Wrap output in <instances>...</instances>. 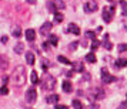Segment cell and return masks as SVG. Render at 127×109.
Segmentation results:
<instances>
[{
  "label": "cell",
  "instance_id": "obj_1",
  "mask_svg": "<svg viewBox=\"0 0 127 109\" xmlns=\"http://www.w3.org/2000/svg\"><path fill=\"white\" fill-rule=\"evenodd\" d=\"M12 81L16 86L24 85V82H26V68H24L23 65H17L14 68L13 75H12Z\"/></svg>",
  "mask_w": 127,
  "mask_h": 109
},
{
  "label": "cell",
  "instance_id": "obj_7",
  "mask_svg": "<svg viewBox=\"0 0 127 109\" xmlns=\"http://www.w3.org/2000/svg\"><path fill=\"white\" fill-rule=\"evenodd\" d=\"M83 9H84L86 13H93V12L97 10V3L96 1H87V3H84Z\"/></svg>",
  "mask_w": 127,
  "mask_h": 109
},
{
  "label": "cell",
  "instance_id": "obj_12",
  "mask_svg": "<svg viewBox=\"0 0 127 109\" xmlns=\"http://www.w3.org/2000/svg\"><path fill=\"white\" fill-rule=\"evenodd\" d=\"M24 35H26V40H27V41H34V38H36V31H34L33 29H29V30H26Z\"/></svg>",
  "mask_w": 127,
  "mask_h": 109
},
{
  "label": "cell",
  "instance_id": "obj_18",
  "mask_svg": "<svg viewBox=\"0 0 127 109\" xmlns=\"http://www.w3.org/2000/svg\"><path fill=\"white\" fill-rule=\"evenodd\" d=\"M30 79H32V84H33V85H36V84H39V82H40V81H39V75H37L36 71H32Z\"/></svg>",
  "mask_w": 127,
  "mask_h": 109
},
{
  "label": "cell",
  "instance_id": "obj_2",
  "mask_svg": "<svg viewBox=\"0 0 127 109\" xmlns=\"http://www.w3.org/2000/svg\"><path fill=\"white\" fill-rule=\"evenodd\" d=\"M40 84H41V88H43L44 91H53V89L56 88V78H54L52 74L46 72Z\"/></svg>",
  "mask_w": 127,
  "mask_h": 109
},
{
  "label": "cell",
  "instance_id": "obj_36",
  "mask_svg": "<svg viewBox=\"0 0 127 109\" xmlns=\"http://www.w3.org/2000/svg\"><path fill=\"white\" fill-rule=\"evenodd\" d=\"M54 109H67V106H66V105H56Z\"/></svg>",
  "mask_w": 127,
  "mask_h": 109
},
{
  "label": "cell",
  "instance_id": "obj_14",
  "mask_svg": "<svg viewBox=\"0 0 127 109\" xmlns=\"http://www.w3.org/2000/svg\"><path fill=\"white\" fill-rule=\"evenodd\" d=\"M71 65H73V71H77V72H81V74L84 72V65H83L80 61H77V62H73Z\"/></svg>",
  "mask_w": 127,
  "mask_h": 109
},
{
  "label": "cell",
  "instance_id": "obj_35",
  "mask_svg": "<svg viewBox=\"0 0 127 109\" xmlns=\"http://www.w3.org/2000/svg\"><path fill=\"white\" fill-rule=\"evenodd\" d=\"M87 109H98V105L97 103H92V105H89V108Z\"/></svg>",
  "mask_w": 127,
  "mask_h": 109
},
{
  "label": "cell",
  "instance_id": "obj_27",
  "mask_svg": "<svg viewBox=\"0 0 127 109\" xmlns=\"http://www.w3.org/2000/svg\"><path fill=\"white\" fill-rule=\"evenodd\" d=\"M54 4H56V7H57V10H63L64 7H66V4H64L62 0H54Z\"/></svg>",
  "mask_w": 127,
  "mask_h": 109
},
{
  "label": "cell",
  "instance_id": "obj_39",
  "mask_svg": "<svg viewBox=\"0 0 127 109\" xmlns=\"http://www.w3.org/2000/svg\"><path fill=\"white\" fill-rule=\"evenodd\" d=\"M1 41H3L4 44H6V43H7V37H6V35H3V37H1Z\"/></svg>",
  "mask_w": 127,
  "mask_h": 109
},
{
  "label": "cell",
  "instance_id": "obj_4",
  "mask_svg": "<svg viewBox=\"0 0 127 109\" xmlns=\"http://www.w3.org/2000/svg\"><path fill=\"white\" fill-rule=\"evenodd\" d=\"M104 91L101 88H92L90 89V96L94 99V101H100V99H103L104 98Z\"/></svg>",
  "mask_w": 127,
  "mask_h": 109
},
{
  "label": "cell",
  "instance_id": "obj_11",
  "mask_svg": "<svg viewBox=\"0 0 127 109\" xmlns=\"http://www.w3.org/2000/svg\"><path fill=\"white\" fill-rule=\"evenodd\" d=\"M0 68H1V71H6L9 68V60L6 55H0Z\"/></svg>",
  "mask_w": 127,
  "mask_h": 109
},
{
  "label": "cell",
  "instance_id": "obj_10",
  "mask_svg": "<svg viewBox=\"0 0 127 109\" xmlns=\"http://www.w3.org/2000/svg\"><path fill=\"white\" fill-rule=\"evenodd\" d=\"M52 27H53V24L50 23V21H46V23L43 24L40 27V34H43V35H46L50 30H52Z\"/></svg>",
  "mask_w": 127,
  "mask_h": 109
},
{
  "label": "cell",
  "instance_id": "obj_28",
  "mask_svg": "<svg viewBox=\"0 0 127 109\" xmlns=\"http://www.w3.org/2000/svg\"><path fill=\"white\" fill-rule=\"evenodd\" d=\"M0 93H1V95H7V93H9V88H7V85H3L1 88H0Z\"/></svg>",
  "mask_w": 127,
  "mask_h": 109
},
{
  "label": "cell",
  "instance_id": "obj_29",
  "mask_svg": "<svg viewBox=\"0 0 127 109\" xmlns=\"http://www.w3.org/2000/svg\"><path fill=\"white\" fill-rule=\"evenodd\" d=\"M98 46H100V43H98V41L94 38V40H93V43H92V50H93V51H94V50H97Z\"/></svg>",
  "mask_w": 127,
  "mask_h": 109
},
{
  "label": "cell",
  "instance_id": "obj_41",
  "mask_svg": "<svg viewBox=\"0 0 127 109\" xmlns=\"http://www.w3.org/2000/svg\"><path fill=\"white\" fill-rule=\"evenodd\" d=\"M66 75H67V77H71V75H73V71H67V72H66Z\"/></svg>",
  "mask_w": 127,
  "mask_h": 109
},
{
  "label": "cell",
  "instance_id": "obj_37",
  "mask_svg": "<svg viewBox=\"0 0 127 109\" xmlns=\"http://www.w3.org/2000/svg\"><path fill=\"white\" fill-rule=\"evenodd\" d=\"M41 65H43V68H44V69H47V68H49V61H47V62H46V61H43Z\"/></svg>",
  "mask_w": 127,
  "mask_h": 109
},
{
  "label": "cell",
  "instance_id": "obj_20",
  "mask_svg": "<svg viewBox=\"0 0 127 109\" xmlns=\"http://www.w3.org/2000/svg\"><path fill=\"white\" fill-rule=\"evenodd\" d=\"M84 60H86L87 62H92V64H94L96 61H97V60H96V55H94L93 52H89L86 57H84Z\"/></svg>",
  "mask_w": 127,
  "mask_h": 109
},
{
  "label": "cell",
  "instance_id": "obj_38",
  "mask_svg": "<svg viewBox=\"0 0 127 109\" xmlns=\"http://www.w3.org/2000/svg\"><path fill=\"white\" fill-rule=\"evenodd\" d=\"M7 81H9V77H4L3 78V85H7Z\"/></svg>",
  "mask_w": 127,
  "mask_h": 109
},
{
  "label": "cell",
  "instance_id": "obj_16",
  "mask_svg": "<svg viewBox=\"0 0 127 109\" xmlns=\"http://www.w3.org/2000/svg\"><path fill=\"white\" fill-rule=\"evenodd\" d=\"M71 89H73L71 82H70V81H64V82H63V91L67 92V93H70V92H71Z\"/></svg>",
  "mask_w": 127,
  "mask_h": 109
},
{
  "label": "cell",
  "instance_id": "obj_9",
  "mask_svg": "<svg viewBox=\"0 0 127 109\" xmlns=\"http://www.w3.org/2000/svg\"><path fill=\"white\" fill-rule=\"evenodd\" d=\"M67 31H69V33H71V34H74V35L80 34V29H79V26H77V24H74V23H70L69 24Z\"/></svg>",
  "mask_w": 127,
  "mask_h": 109
},
{
  "label": "cell",
  "instance_id": "obj_19",
  "mask_svg": "<svg viewBox=\"0 0 127 109\" xmlns=\"http://www.w3.org/2000/svg\"><path fill=\"white\" fill-rule=\"evenodd\" d=\"M116 67H117V68L127 67V60H124V58H119V60L116 61Z\"/></svg>",
  "mask_w": 127,
  "mask_h": 109
},
{
  "label": "cell",
  "instance_id": "obj_15",
  "mask_svg": "<svg viewBox=\"0 0 127 109\" xmlns=\"http://www.w3.org/2000/svg\"><path fill=\"white\" fill-rule=\"evenodd\" d=\"M103 46H104V48H106V50H111V48H113V44L109 41V34L104 35V38H103Z\"/></svg>",
  "mask_w": 127,
  "mask_h": 109
},
{
  "label": "cell",
  "instance_id": "obj_6",
  "mask_svg": "<svg viewBox=\"0 0 127 109\" xmlns=\"http://www.w3.org/2000/svg\"><path fill=\"white\" fill-rule=\"evenodd\" d=\"M36 99H37L36 89L34 88H29L27 92H26V101H27L29 103H33V102H36Z\"/></svg>",
  "mask_w": 127,
  "mask_h": 109
},
{
  "label": "cell",
  "instance_id": "obj_30",
  "mask_svg": "<svg viewBox=\"0 0 127 109\" xmlns=\"http://www.w3.org/2000/svg\"><path fill=\"white\" fill-rule=\"evenodd\" d=\"M86 37H87V38H92V40H94V38H96V34H94L93 31H86Z\"/></svg>",
  "mask_w": 127,
  "mask_h": 109
},
{
  "label": "cell",
  "instance_id": "obj_42",
  "mask_svg": "<svg viewBox=\"0 0 127 109\" xmlns=\"http://www.w3.org/2000/svg\"><path fill=\"white\" fill-rule=\"evenodd\" d=\"M26 109H32V108H26Z\"/></svg>",
  "mask_w": 127,
  "mask_h": 109
},
{
  "label": "cell",
  "instance_id": "obj_31",
  "mask_svg": "<svg viewBox=\"0 0 127 109\" xmlns=\"http://www.w3.org/2000/svg\"><path fill=\"white\" fill-rule=\"evenodd\" d=\"M77 46H79V43H77V41H74V43H71V44L69 46V48L71 50V51H74V50H76V47H77Z\"/></svg>",
  "mask_w": 127,
  "mask_h": 109
},
{
  "label": "cell",
  "instance_id": "obj_40",
  "mask_svg": "<svg viewBox=\"0 0 127 109\" xmlns=\"http://www.w3.org/2000/svg\"><path fill=\"white\" fill-rule=\"evenodd\" d=\"M26 1H27L29 4H34V3H36V0H26Z\"/></svg>",
  "mask_w": 127,
  "mask_h": 109
},
{
  "label": "cell",
  "instance_id": "obj_22",
  "mask_svg": "<svg viewBox=\"0 0 127 109\" xmlns=\"http://www.w3.org/2000/svg\"><path fill=\"white\" fill-rule=\"evenodd\" d=\"M12 33L14 37H20L22 35V29H20V26H14L12 29Z\"/></svg>",
  "mask_w": 127,
  "mask_h": 109
},
{
  "label": "cell",
  "instance_id": "obj_34",
  "mask_svg": "<svg viewBox=\"0 0 127 109\" xmlns=\"http://www.w3.org/2000/svg\"><path fill=\"white\" fill-rule=\"evenodd\" d=\"M116 109H127V102H123V103H120V105H119V106H117Z\"/></svg>",
  "mask_w": 127,
  "mask_h": 109
},
{
  "label": "cell",
  "instance_id": "obj_21",
  "mask_svg": "<svg viewBox=\"0 0 127 109\" xmlns=\"http://www.w3.org/2000/svg\"><path fill=\"white\" fill-rule=\"evenodd\" d=\"M14 52H16V54H23L24 52V44L23 43H19L17 46L14 47Z\"/></svg>",
  "mask_w": 127,
  "mask_h": 109
},
{
  "label": "cell",
  "instance_id": "obj_32",
  "mask_svg": "<svg viewBox=\"0 0 127 109\" xmlns=\"http://www.w3.org/2000/svg\"><path fill=\"white\" fill-rule=\"evenodd\" d=\"M126 50H127V44H120V46H119V51L120 52L126 51Z\"/></svg>",
  "mask_w": 127,
  "mask_h": 109
},
{
  "label": "cell",
  "instance_id": "obj_25",
  "mask_svg": "<svg viewBox=\"0 0 127 109\" xmlns=\"http://www.w3.org/2000/svg\"><path fill=\"white\" fill-rule=\"evenodd\" d=\"M57 60H59V62H62V64H66V65H70V60H67V58L64 57V55H59L57 57Z\"/></svg>",
  "mask_w": 127,
  "mask_h": 109
},
{
  "label": "cell",
  "instance_id": "obj_17",
  "mask_svg": "<svg viewBox=\"0 0 127 109\" xmlns=\"http://www.w3.org/2000/svg\"><path fill=\"white\" fill-rule=\"evenodd\" d=\"M47 38H49V43H50V44H52L53 47H56V46H57V43H59V38H57V35H54V34H50L49 37H47Z\"/></svg>",
  "mask_w": 127,
  "mask_h": 109
},
{
  "label": "cell",
  "instance_id": "obj_23",
  "mask_svg": "<svg viewBox=\"0 0 127 109\" xmlns=\"http://www.w3.org/2000/svg\"><path fill=\"white\" fill-rule=\"evenodd\" d=\"M47 9L50 10V13H54L57 12V7H56V4H54V1H47Z\"/></svg>",
  "mask_w": 127,
  "mask_h": 109
},
{
  "label": "cell",
  "instance_id": "obj_33",
  "mask_svg": "<svg viewBox=\"0 0 127 109\" xmlns=\"http://www.w3.org/2000/svg\"><path fill=\"white\" fill-rule=\"evenodd\" d=\"M50 46H52V44H50V43H49V41H44V43H43V48H44V50H49V48H50Z\"/></svg>",
  "mask_w": 127,
  "mask_h": 109
},
{
  "label": "cell",
  "instance_id": "obj_8",
  "mask_svg": "<svg viewBox=\"0 0 127 109\" xmlns=\"http://www.w3.org/2000/svg\"><path fill=\"white\" fill-rule=\"evenodd\" d=\"M46 102L50 103V105H56L59 102V95L57 93H50L46 96Z\"/></svg>",
  "mask_w": 127,
  "mask_h": 109
},
{
  "label": "cell",
  "instance_id": "obj_13",
  "mask_svg": "<svg viewBox=\"0 0 127 109\" xmlns=\"http://www.w3.org/2000/svg\"><path fill=\"white\" fill-rule=\"evenodd\" d=\"M34 60H36V57H34V54H33L32 51L26 52V62L29 64V65H33V64H34Z\"/></svg>",
  "mask_w": 127,
  "mask_h": 109
},
{
  "label": "cell",
  "instance_id": "obj_5",
  "mask_svg": "<svg viewBox=\"0 0 127 109\" xmlns=\"http://www.w3.org/2000/svg\"><path fill=\"white\" fill-rule=\"evenodd\" d=\"M101 79H103L104 84H111V82H114V81H116V77H113L107 69L103 68V69H101Z\"/></svg>",
  "mask_w": 127,
  "mask_h": 109
},
{
  "label": "cell",
  "instance_id": "obj_24",
  "mask_svg": "<svg viewBox=\"0 0 127 109\" xmlns=\"http://www.w3.org/2000/svg\"><path fill=\"white\" fill-rule=\"evenodd\" d=\"M63 18H64V16L62 14V13H59V12L54 13V23H62Z\"/></svg>",
  "mask_w": 127,
  "mask_h": 109
},
{
  "label": "cell",
  "instance_id": "obj_3",
  "mask_svg": "<svg viewBox=\"0 0 127 109\" xmlns=\"http://www.w3.org/2000/svg\"><path fill=\"white\" fill-rule=\"evenodd\" d=\"M114 10H116L114 6H111L110 9H109V7H104V9H103V20L106 21V23H110V21L113 20Z\"/></svg>",
  "mask_w": 127,
  "mask_h": 109
},
{
  "label": "cell",
  "instance_id": "obj_26",
  "mask_svg": "<svg viewBox=\"0 0 127 109\" xmlns=\"http://www.w3.org/2000/svg\"><path fill=\"white\" fill-rule=\"evenodd\" d=\"M71 105H73V108L74 109H83V103H81L79 99H74V101L71 102Z\"/></svg>",
  "mask_w": 127,
  "mask_h": 109
}]
</instances>
